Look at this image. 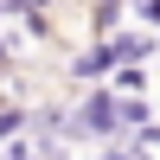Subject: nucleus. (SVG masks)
I'll return each mask as SVG.
<instances>
[{
  "label": "nucleus",
  "instance_id": "2",
  "mask_svg": "<svg viewBox=\"0 0 160 160\" xmlns=\"http://www.w3.org/2000/svg\"><path fill=\"white\" fill-rule=\"evenodd\" d=\"M148 83H154V71H148V64H122V71H115L102 90H109V96H141Z\"/></svg>",
  "mask_w": 160,
  "mask_h": 160
},
{
  "label": "nucleus",
  "instance_id": "4",
  "mask_svg": "<svg viewBox=\"0 0 160 160\" xmlns=\"http://www.w3.org/2000/svg\"><path fill=\"white\" fill-rule=\"evenodd\" d=\"M0 160H32V141H7V148H0Z\"/></svg>",
  "mask_w": 160,
  "mask_h": 160
},
{
  "label": "nucleus",
  "instance_id": "3",
  "mask_svg": "<svg viewBox=\"0 0 160 160\" xmlns=\"http://www.w3.org/2000/svg\"><path fill=\"white\" fill-rule=\"evenodd\" d=\"M135 19L148 26V38H160V0H135Z\"/></svg>",
  "mask_w": 160,
  "mask_h": 160
},
{
  "label": "nucleus",
  "instance_id": "1",
  "mask_svg": "<svg viewBox=\"0 0 160 160\" xmlns=\"http://www.w3.org/2000/svg\"><path fill=\"white\" fill-rule=\"evenodd\" d=\"M64 135H77V141H122V102L109 96V90H83L77 96V109H71V128Z\"/></svg>",
  "mask_w": 160,
  "mask_h": 160
},
{
  "label": "nucleus",
  "instance_id": "5",
  "mask_svg": "<svg viewBox=\"0 0 160 160\" xmlns=\"http://www.w3.org/2000/svg\"><path fill=\"white\" fill-rule=\"evenodd\" d=\"M7 58H13V38H7V32H0V64H7Z\"/></svg>",
  "mask_w": 160,
  "mask_h": 160
}]
</instances>
